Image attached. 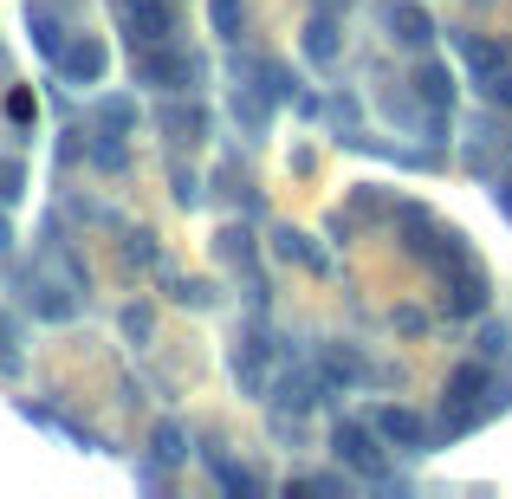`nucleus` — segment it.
Returning <instances> with one entry per match:
<instances>
[{
  "label": "nucleus",
  "instance_id": "nucleus-1",
  "mask_svg": "<svg viewBox=\"0 0 512 499\" xmlns=\"http://www.w3.org/2000/svg\"><path fill=\"white\" fill-rule=\"evenodd\" d=\"M389 441L376 435L370 415H338L331 409V461L350 467V474H363L370 487H396V467H389Z\"/></svg>",
  "mask_w": 512,
  "mask_h": 499
},
{
  "label": "nucleus",
  "instance_id": "nucleus-2",
  "mask_svg": "<svg viewBox=\"0 0 512 499\" xmlns=\"http://www.w3.org/2000/svg\"><path fill=\"white\" fill-rule=\"evenodd\" d=\"M130 78H137L143 91H201V78H208V52L182 46V39L130 46Z\"/></svg>",
  "mask_w": 512,
  "mask_h": 499
},
{
  "label": "nucleus",
  "instance_id": "nucleus-3",
  "mask_svg": "<svg viewBox=\"0 0 512 499\" xmlns=\"http://www.w3.org/2000/svg\"><path fill=\"white\" fill-rule=\"evenodd\" d=\"M0 266H7V279H13V299H20L26 312L39 318V325H72V318H78V312L91 305V292H78L72 279L59 286V279L33 273V266H26V260H13V253H7Z\"/></svg>",
  "mask_w": 512,
  "mask_h": 499
},
{
  "label": "nucleus",
  "instance_id": "nucleus-4",
  "mask_svg": "<svg viewBox=\"0 0 512 499\" xmlns=\"http://www.w3.org/2000/svg\"><path fill=\"white\" fill-rule=\"evenodd\" d=\"M338 396L344 389L331 383L318 363H286V370L266 383V409H279V415H312V409H338Z\"/></svg>",
  "mask_w": 512,
  "mask_h": 499
},
{
  "label": "nucleus",
  "instance_id": "nucleus-5",
  "mask_svg": "<svg viewBox=\"0 0 512 499\" xmlns=\"http://www.w3.org/2000/svg\"><path fill=\"white\" fill-rule=\"evenodd\" d=\"M156 130H163V143L169 150H201V143H214V111L201 104V91H163V104H156V117H150Z\"/></svg>",
  "mask_w": 512,
  "mask_h": 499
},
{
  "label": "nucleus",
  "instance_id": "nucleus-6",
  "mask_svg": "<svg viewBox=\"0 0 512 499\" xmlns=\"http://www.w3.org/2000/svg\"><path fill=\"white\" fill-rule=\"evenodd\" d=\"M279 357V337H273V325H266V312H247V325H240V337H234V383L247 389V396H266V363Z\"/></svg>",
  "mask_w": 512,
  "mask_h": 499
},
{
  "label": "nucleus",
  "instance_id": "nucleus-7",
  "mask_svg": "<svg viewBox=\"0 0 512 499\" xmlns=\"http://www.w3.org/2000/svg\"><path fill=\"white\" fill-rule=\"evenodd\" d=\"M363 415L376 422V435H383L396 454H435V448H441L435 422H428L422 409H409V402H370Z\"/></svg>",
  "mask_w": 512,
  "mask_h": 499
},
{
  "label": "nucleus",
  "instance_id": "nucleus-8",
  "mask_svg": "<svg viewBox=\"0 0 512 499\" xmlns=\"http://www.w3.org/2000/svg\"><path fill=\"white\" fill-rule=\"evenodd\" d=\"M117 26H124L130 46H163V39H182V7L175 0H111Z\"/></svg>",
  "mask_w": 512,
  "mask_h": 499
},
{
  "label": "nucleus",
  "instance_id": "nucleus-9",
  "mask_svg": "<svg viewBox=\"0 0 512 499\" xmlns=\"http://www.w3.org/2000/svg\"><path fill=\"white\" fill-rule=\"evenodd\" d=\"M506 156H512V137H506V124L493 117V104L480 117H467V137H461V163L467 175H480V182L493 188V175L506 169Z\"/></svg>",
  "mask_w": 512,
  "mask_h": 499
},
{
  "label": "nucleus",
  "instance_id": "nucleus-10",
  "mask_svg": "<svg viewBox=\"0 0 512 499\" xmlns=\"http://www.w3.org/2000/svg\"><path fill=\"white\" fill-rule=\"evenodd\" d=\"M227 78H247V85L260 91L266 104H292V98H299V72H292L286 59H273V52L234 46V59H227Z\"/></svg>",
  "mask_w": 512,
  "mask_h": 499
},
{
  "label": "nucleus",
  "instance_id": "nucleus-11",
  "mask_svg": "<svg viewBox=\"0 0 512 499\" xmlns=\"http://www.w3.org/2000/svg\"><path fill=\"white\" fill-rule=\"evenodd\" d=\"M435 13L422 0H383V39L396 52H435Z\"/></svg>",
  "mask_w": 512,
  "mask_h": 499
},
{
  "label": "nucleus",
  "instance_id": "nucleus-12",
  "mask_svg": "<svg viewBox=\"0 0 512 499\" xmlns=\"http://www.w3.org/2000/svg\"><path fill=\"white\" fill-rule=\"evenodd\" d=\"M312 363L331 376L338 389H363L370 376H383V383H396V370H370V357H363L350 337H325V344H312Z\"/></svg>",
  "mask_w": 512,
  "mask_h": 499
},
{
  "label": "nucleus",
  "instance_id": "nucleus-13",
  "mask_svg": "<svg viewBox=\"0 0 512 499\" xmlns=\"http://www.w3.org/2000/svg\"><path fill=\"white\" fill-rule=\"evenodd\" d=\"M52 72H59V85H98V78L111 72V46H104L98 33H72L65 52L52 59Z\"/></svg>",
  "mask_w": 512,
  "mask_h": 499
},
{
  "label": "nucleus",
  "instance_id": "nucleus-14",
  "mask_svg": "<svg viewBox=\"0 0 512 499\" xmlns=\"http://www.w3.org/2000/svg\"><path fill=\"white\" fill-rule=\"evenodd\" d=\"M195 454H201V467H208V480H214V487H221V493H234V499H253V493H266V487H273L266 474L240 467V461H234V454H227L214 435H208V441H195Z\"/></svg>",
  "mask_w": 512,
  "mask_h": 499
},
{
  "label": "nucleus",
  "instance_id": "nucleus-15",
  "mask_svg": "<svg viewBox=\"0 0 512 499\" xmlns=\"http://www.w3.org/2000/svg\"><path fill=\"white\" fill-rule=\"evenodd\" d=\"M454 59H461L467 78L480 85V78H493V72H506V65H512V46H506L500 33H474V26H467V33H454Z\"/></svg>",
  "mask_w": 512,
  "mask_h": 499
},
{
  "label": "nucleus",
  "instance_id": "nucleus-16",
  "mask_svg": "<svg viewBox=\"0 0 512 499\" xmlns=\"http://www.w3.org/2000/svg\"><path fill=\"white\" fill-rule=\"evenodd\" d=\"M344 13H325V7H312V20H305V33H299V52H305V65H318V72H331V65L344 59Z\"/></svg>",
  "mask_w": 512,
  "mask_h": 499
},
{
  "label": "nucleus",
  "instance_id": "nucleus-17",
  "mask_svg": "<svg viewBox=\"0 0 512 499\" xmlns=\"http://www.w3.org/2000/svg\"><path fill=\"white\" fill-rule=\"evenodd\" d=\"M409 91L422 98V111H454V72H448V65L435 59V52H415Z\"/></svg>",
  "mask_w": 512,
  "mask_h": 499
},
{
  "label": "nucleus",
  "instance_id": "nucleus-18",
  "mask_svg": "<svg viewBox=\"0 0 512 499\" xmlns=\"http://www.w3.org/2000/svg\"><path fill=\"white\" fill-rule=\"evenodd\" d=\"M214 260L227 266V273H260V240H253L247 221H221L214 227Z\"/></svg>",
  "mask_w": 512,
  "mask_h": 499
},
{
  "label": "nucleus",
  "instance_id": "nucleus-19",
  "mask_svg": "<svg viewBox=\"0 0 512 499\" xmlns=\"http://www.w3.org/2000/svg\"><path fill=\"white\" fill-rule=\"evenodd\" d=\"M156 286H163L169 299L182 305V312H214V305L227 299V286H221V279H195V273H175V266H169L163 279H156Z\"/></svg>",
  "mask_w": 512,
  "mask_h": 499
},
{
  "label": "nucleus",
  "instance_id": "nucleus-20",
  "mask_svg": "<svg viewBox=\"0 0 512 499\" xmlns=\"http://www.w3.org/2000/svg\"><path fill=\"white\" fill-rule=\"evenodd\" d=\"M273 253L292 260V266H305V273H338V260H331L325 247H312V234H299V227H286V221H273Z\"/></svg>",
  "mask_w": 512,
  "mask_h": 499
},
{
  "label": "nucleus",
  "instance_id": "nucleus-21",
  "mask_svg": "<svg viewBox=\"0 0 512 499\" xmlns=\"http://www.w3.org/2000/svg\"><path fill=\"white\" fill-rule=\"evenodd\" d=\"M273 111H279V104H266L253 85H227V117H234V124L247 130L253 143H266V130H273Z\"/></svg>",
  "mask_w": 512,
  "mask_h": 499
},
{
  "label": "nucleus",
  "instance_id": "nucleus-22",
  "mask_svg": "<svg viewBox=\"0 0 512 499\" xmlns=\"http://www.w3.org/2000/svg\"><path fill=\"white\" fill-rule=\"evenodd\" d=\"M26 26H33V46H39V59H59V52H65V39H72V26H65L59 20V13H52L46 7V0H26Z\"/></svg>",
  "mask_w": 512,
  "mask_h": 499
},
{
  "label": "nucleus",
  "instance_id": "nucleus-23",
  "mask_svg": "<svg viewBox=\"0 0 512 499\" xmlns=\"http://www.w3.org/2000/svg\"><path fill=\"white\" fill-rule=\"evenodd\" d=\"M117 247H124V266H137V273H150V279H163L169 273V253L163 247H156V234H150V227H124V240H117Z\"/></svg>",
  "mask_w": 512,
  "mask_h": 499
},
{
  "label": "nucleus",
  "instance_id": "nucleus-24",
  "mask_svg": "<svg viewBox=\"0 0 512 499\" xmlns=\"http://www.w3.org/2000/svg\"><path fill=\"white\" fill-rule=\"evenodd\" d=\"M85 163L98 175H130V137H117V130H91Z\"/></svg>",
  "mask_w": 512,
  "mask_h": 499
},
{
  "label": "nucleus",
  "instance_id": "nucleus-25",
  "mask_svg": "<svg viewBox=\"0 0 512 499\" xmlns=\"http://www.w3.org/2000/svg\"><path fill=\"white\" fill-rule=\"evenodd\" d=\"M487 305H493V292H487V273H467L461 286H448V305H441V312L448 318H487Z\"/></svg>",
  "mask_w": 512,
  "mask_h": 499
},
{
  "label": "nucleus",
  "instance_id": "nucleus-26",
  "mask_svg": "<svg viewBox=\"0 0 512 499\" xmlns=\"http://www.w3.org/2000/svg\"><path fill=\"white\" fill-rule=\"evenodd\" d=\"M91 130H117V137H130V130H137V98H130V91H104V98L91 104Z\"/></svg>",
  "mask_w": 512,
  "mask_h": 499
},
{
  "label": "nucleus",
  "instance_id": "nucleus-27",
  "mask_svg": "<svg viewBox=\"0 0 512 499\" xmlns=\"http://www.w3.org/2000/svg\"><path fill=\"white\" fill-rule=\"evenodd\" d=\"M188 454H195V448H188V435H182V422H169V415H163V422H156V428H150V461H156V467H163V474H175V467H182V461H188Z\"/></svg>",
  "mask_w": 512,
  "mask_h": 499
},
{
  "label": "nucleus",
  "instance_id": "nucleus-28",
  "mask_svg": "<svg viewBox=\"0 0 512 499\" xmlns=\"http://www.w3.org/2000/svg\"><path fill=\"white\" fill-rule=\"evenodd\" d=\"M208 26L221 46H240L247 39V0H208Z\"/></svg>",
  "mask_w": 512,
  "mask_h": 499
},
{
  "label": "nucleus",
  "instance_id": "nucleus-29",
  "mask_svg": "<svg viewBox=\"0 0 512 499\" xmlns=\"http://www.w3.org/2000/svg\"><path fill=\"white\" fill-rule=\"evenodd\" d=\"M396 201H402L396 188H376L370 182V188H357V195H350V214H363V221H389V214H396Z\"/></svg>",
  "mask_w": 512,
  "mask_h": 499
},
{
  "label": "nucleus",
  "instance_id": "nucleus-30",
  "mask_svg": "<svg viewBox=\"0 0 512 499\" xmlns=\"http://www.w3.org/2000/svg\"><path fill=\"white\" fill-rule=\"evenodd\" d=\"M169 188H175V208H201V175L182 163V150H169Z\"/></svg>",
  "mask_w": 512,
  "mask_h": 499
},
{
  "label": "nucleus",
  "instance_id": "nucleus-31",
  "mask_svg": "<svg viewBox=\"0 0 512 499\" xmlns=\"http://www.w3.org/2000/svg\"><path fill=\"white\" fill-rule=\"evenodd\" d=\"M117 325H124V337H130V350H150V337H156V312L150 305H124V312H117Z\"/></svg>",
  "mask_w": 512,
  "mask_h": 499
},
{
  "label": "nucleus",
  "instance_id": "nucleus-32",
  "mask_svg": "<svg viewBox=\"0 0 512 499\" xmlns=\"http://www.w3.org/2000/svg\"><path fill=\"white\" fill-rule=\"evenodd\" d=\"M506 350H512V325H500V318H480V331H474V357L500 363Z\"/></svg>",
  "mask_w": 512,
  "mask_h": 499
},
{
  "label": "nucleus",
  "instance_id": "nucleus-33",
  "mask_svg": "<svg viewBox=\"0 0 512 499\" xmlns=\"http://www.w3.org/2000/svg\"><path fill=\"white\" fill-rule=\"evenodd\" d=\"M286 493H350V467L344 474H292Z\"/></svg>",
  "mask_w": 512,
  "mask_h": 499
},
{
  "label": "nucleus",
  "instance_id": "nucleus-34",
  "mask_svg": "<svg viewBox=\"0 0 512 499\" xmlns=\"http://www.w3.org/2000/svg\"><path fill=\"white\" fill-rule=\"evenodd\" d=\"M20 195H26V163L20 156H0V208H13Z\"/></svg>",
  "mask_w": 512,
  "mask_h": 499
},
{
  "label": "nucleus",
  "instance_id": "nucleus-35",
  "mask_svg": "<svg viewBox=\"0 0 512 499\" xmlns=\"http://www.w3.org/2000/svg\"><path fill=\"white\" fill-rule=\"evenodd\" d=\"M480 104H493V111H512V65L506 72H493V78H480Z\"/></svg>",
  "mask_w": 512,
  "mask_h": 499
},
{
  "label": "nucleus",
  "instance_id": "nucleus-36",
  "mask_svg": "<svg viewBox=\"0 0 512 499\" xmlns=\"http://www.w3.org/2000/svg\"><path fill=\"white\" fill-rule=\"evenodd\" d=\"M389 325H396V337H428L435 318H428L422 305H396V312H389Z\"/></svg>",
  "mask_w": 512,
  "mask_h": 499
},
{
  "label": "nucleus",
  "instance_id": "nucleus-37",
  "mask_svg": "<svg viewBox=\"0 0 512 499\" xmlns=\"http://www.w3.org/2000/svg\"><path fill=\"white\" fill-rule=\"evenodd\" d=\"M292 111H299L305 124H331V91H299V98H292Z\"/></svg>",
  "mask_w": 512,
  "mask_h": 499
},
{
  "label": "nucleus",
  "instance_id": "nucleus-38",
  "mask_svg": "<svg viewBox=\"0 0 512 499\" xmlns=\"http://www.w3.org/2000/svg\"><path fill=\"white\" fill-rule=\"evenodd\" d=\"M7 117H13V130H33V91L13 85V78H7Z\"/></svg>",
  "mask_w": 512,
  "mask_h": 499
},
{
  "label": "nucleus",
  "instance_id": "nucleus-39",
  "mask_svg": "<svg viewBox=\"0 0 512 499\" xmlns=\"http://www.w3.org/2000/svg\"><path fill=\"white\" fill-rule=\"evenodd\" d=\"M0 357H7V370H20V318L0 305Z\"/></svg>",
  "mask_w": 512,
  "mask_h": 499
},
{
  "label": "nucleus",
  "instance_id": "nucleus-40",
  "mask_svg": "<svg viewBox=\"0 0 512 499\" xmlns=\"http://www.w3.org/2000/svg\"><path fill=\"white\" fill-rule=\"evenodd\" d=\"M85 130H59V169H78V163H85Z\"/></svg>",
  "mask_w": 512,
  "mask_h": 499
},
{
  "label": "nucleus",
  "instance_id": "nucleus-41",
  "mask_svg": "<svg viewBox=\"0 0 512 499\" xmlns=\"http://www.w3.org/2000/svg\"><path fill=\"white\" fill-rule=\"evenodd\" d=\"M7 253H13V221L0 214V260H7Z\"/></svg>",
  "mask_w": 512,
  "mask_h": 499
},
{
  "label": "nucleus",
  "instance_id": "nucleus-42",
  "mask_svg": "<svg viewBox=\"0 0 512 499\" xmlns=\"http://www.w3.org/2000/svg\"><path fill=\"white\" fill-rule=\"evenodd\" d=\"M312 7H325V13H350V0H312Z\"/></svg>",
  "mask_w": 512,
  "mask_h": 499
}]
</instances>
